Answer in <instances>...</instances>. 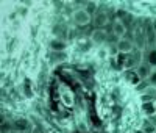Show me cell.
<instances>
[{
  "label": "cell",
  "instance_id": "cell-1",
  "mask_svg": "<svg viewBox=\"0 0 156 133\" xmlns=\"http://www.w3.org/2000/svg\"><path fill=\"white\" fill-rule=\"evenodd\" d=\"M72 19H73L75 25H78V27H84V25H87V24L90 22V16L86 13L84 8H78V9H75Z\"/></svg>",
  "mask_w": 156,
  "mask_h": 133
},
{
  "label": "cell",
  "instance_id": "cell-2",
  "mask_svg": "<svg viewBox=\"0 0 156 133\" xmlns=\"http://www.w3.org/2000/svg\"><path fill=\"white\" fill-rule=\"evenodd\" d=\"M136 72L139 74V77H140V80H148V77L151 75V72H153V68L145 61V63H139V66L136 68Z\"/></svg>",
  "mask_w": 156,
  "mask_h": 133
},
{
  "label": "cell",
  "instance_id": "cell-3",
  "mask_svg": "<svg viewBox=\"0 0 156 133\" xmlns=\"http://www.w3.org/2000/svg\"><path fill=\"white\" fill-rule=\"evenodd\" d=\"M133 49H134V42L131 41V39H119V41H117V50H119L120 53L129 55V53L133 52Z\"/></svg>",
  "mask_w": 156,
  "mask_h": 133
},
{
  "label": "cell",
  "instance_id": "cell-4",
  "mask_svg": "<svg viewBox=\"0 0 156 133\" xmlns=\"http://www.w3.org/2000/svg\"><path fill=\"white\" fill-rule=\"evenodd\" d=\"M125 33H126V25H125L122 20H115V22L112 24V35H114L117 39H123Z\"/></svg>",
  "mask_w": 156,
  "mask_h": 133
},
{
  "label": "cell",
  "instance_id": "cell-5",
  "mask_svg": "<svg viewBox=\"0 0 156 133\" xmlns=\"http://www.w3.org/2000/svg\"><path fill=\"white\" fill-rule=\"evenodd\" d=\"M50 49L53 52H64L67 49V42L66 39H61V38H55L50 41Z\"/></svg>",
  "mask_w": 156,
  "mask_h": 133
},
{
  "label": "cell",
  "instance_id": "cell-6",
  "mask_svg": "<svg viewBox=\"0 0 156 133\" xmlns=\"http://www.w3.org/2000/svg\"><path fill=\"white\" fill-rule=\"evenodd\" d=\"M90 39L95 42V44H101V42H105V41H108V35H106V31H105V28H95L94 31H92V36H90Z\"/></svg>",
  "mask_w": 156,
  "mask_h": 133
},
{
  "label": "cell",
  "instance_id": "cell-7",
  "mask_svg": "<svg viewBox=\"0 0 156 133\" xmlns=\"http://www.w3.org/2000/svg\"><path fill=\"white\" fill-rule=\"evenodd\" d=\"M108 20H109V17H108L106 13H97V14L94 16L95 27H97V28H101V30H103V27L108 24Z\"/></svg>",
  "mask_w": 156,
  "mask_h": 133
},
{
  "label": "cell",
  "instance_id": "cell-8",
  "mask_svg": "<svg viewBox=\"0 0 156 133\" xmlns=\"http://www.w3.org/2000/svg\"><path fill=\"white\" fill-rule=\"evenodd\" d=\"M12 131H20V133H25L27 130H30V122L27 119H17V121L12 124Z\"/></svg>",
  "mask_w": 156,
  "mask_h": 133
},
{
  "label": "cell",
  "instance_id": "cell-9",
  "mask_svg": "<svg viewBox=\"0 0 156 133\" xmlns=\"http://www.w3.org/2000/svg\"><path fill=\"white\" fill-rule=\"evenodd\" d=\"M125 78H126V82L131 83L133 86H139L140 82H144V80H140V77H139V74L136 71H128L125 74Z\"/></svg>",
  "mask_w": 156,
  "mask_h": 133
},
{
  "label": "cell",
  "instance_id": "cell-10",
  "mask_svg": "<svg viewBox=\"0 0 156 133\" xmlns=\"http://www.w3.org/2000/svg\"><path fill=\"white\" fill-rule=\"evenodd\" d=\"M142 111L147 116H154L156 114V103L154 102H142Z\"/></svg>",
  "mask_w": 156,
  "mask_h": 133
},
{
  "label": "cell",
  "instance_id": "cell-11",
  "mask_svg": "<svg viewBox=\"0 0 156 133\" xmlns=\"http://www.w3.org/2000/svg\"><path fill=\"white\" fill-rule=\"evenodd\" d=\"M84 9H86V13H87L90 17H94V16L97 14L98 5H97V2H87V3L84 5Z\"/></svg>",
  "mask_w": 156,
  "mask_h": 133
},
{
  "label": "cell",
  "instance_id": "cell-12",
  "mask_svg": "<svg viewBox=\"0 0 156 133\" xmlns=\"http://www.w3.org/2000/svg\"><path fill=\"white\" fill-rule=\"evenodd\" d=\"M145 61L151 66V68H156V49H150V50L147 52Z\"/></svg>",
  "mask_w": 156,
  "mask_h": 133
},
{
  "label": "cell",
  "instance_id": "cell-13",
  "mask_svg": "<svg viewBox=\"0 0 156 133\" xmlns=\"http://www.w3.org/2000/svg\"><path fill=\"white\" fill-rule=\"evenodd\" d=\"M154 131H156V125L150 121V119L145 121L144 125H142V133H154Z\"/></svg>",
  "mask_w": 156,
  "mask_h": 133
},
{
  "label": "cell",
  "instance_id": "cell-14",
  "mask_svg": "<svg viewBox=\"0 0 156 133\" xmlns=\"http://www.w3.org/2000/svg\"><path fill=\"white\" fill-rule=\"evenodd\" d=\"M64 58H66V53H64V52H53V55L50 57V61L56 63V61H61Z\"/></svg>",
  "mask_w": 156,
  "mask_h": 133
},
{
  "label": "cell",
  "instance_id": "cell-15",
  "mask_svg": "<svg viewBox=\"0 0 156 133\" xmlns=\"http://www.w3.org/2000/svg\"><path fill=\"white\" fill-rule=\"evenodd\" d=\"M147 82H148V85H150L151 88H156V71H153V72H151V75L148 77Z\"/></svg>",
  "mask_w": 156,
  "mask_h": 133
},
{
  "label": "cell",
  "instance_id": "cell-16",
  "mask_svg": "<svg viewBox=\"0 0 156 133\" xmlns=\"http://www.w3.org/2000/svg\"><path fill=\"white\" fill-rule=\"evenodd\" d=\"M12 128H11V124L9 122H3L2 124V133H9Z\"/></svg>",
  "mask_w": 156,
  "mask_h": 133
}]
</instances>
